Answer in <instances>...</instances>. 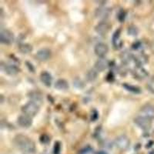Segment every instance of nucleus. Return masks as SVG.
I'll return each instance as SVG.
<instances>
[{"instance_id": "obj_17", "label": "nucleus", "mask_w": 154, "mask_h": 154, "mask_svg": "<svg viewBox=\"0 0 154 154\" xmlns=\"http://www.w3.org/2000/svg\"><path fill=\"white\" fill-rule=\"evenodd\" d=\"M31 99V101L34 102L35 103L38 104V105L40 106V104L42 103V95H41L40 93H38V92H31L29 96Z\"/></svg>"}, {"instance_id": "obj_34", "label": "nucleus", "mask_w": 154, "mask_h": 154, "mask_svg": "<svg viewBox=\"0 0 154 154\" xmlns=\"http://www.w3.org/2000/svg\"><path fill=\"white\" fill-rule=\"evenodd\" d=\"M96 154H107V153L106 152H104V151H100V152H98Z\"/></svg>"}, {"instance_id": "obj_12", "label": "nucleus", "mask_w": 154, "mask_h": 154, "mask_svg": "<svg viewBox=\"0 0 154 154\" xmlns=\"http://www.w3.org/2000/svg\"><path fill=\"white\" fill-rule=\"evenodd\" d=\"M109 66V62L106 58H100L95 63V69L97 72H103L108 68Z\"/></svg>"}, {"instance_id": "obj_2", "label": "nucleus", "mask_w": 154, "mask_h": 154, "mask_svg": "<svg viewBox=\"0 0 154 154\" xmlns=\"http://www.w3.org/2000/svg\"><path fill=\"white\" fill-rule=\"evenodd\" d=\"M39 106H40L38 104L35 103L30 100L29 102H28L26 104H25L22 107V111L24 113V115L28 116L31 118L34 117L39 111Z\"/></svg>"}, {"instance_id": "obj_18", "label": "nucleus", "mask_w": 154, "mask_h": 154, "mask_svg": "<svg viewBox=\"0 0 154 154\" xmlns=\"http://www.w3.org/2000/svg\"><path fill=\"white\" fill-rule=\"evenodd\" d=\"M119 38H120V29H118L114 32L112 35V44L116 49L121 47L122 46V42L119 40Z\"/></svg>"}, {"instance_id": "obj_7", "label": "nucleus", "mask_w": 154, "mask_h": 154, "mask_svg": "<svg viewBox=\"0 0 154 154\" xmlns=\"http://www.w3.org/2000/svg\"><path fill=\"white\" fill-rule=\"evenodd\" d=\"M111 12H112V9L110 8L100 7L96 9V12H95V16L98 19L105 20V19H106L107 18H109V16H110Z\"/></svg>"}, {"instance_id": "obj_28", "label": "nucleus", "mask_w": 154, "mask_h": 154, "mask_svg": "<svg viewBox=\"0 0 154 154\" xmlns=\"http://www.w3.org/2000/svg\"><path fill=\"white\" fill-rule=\"evenodd\" d=\"M40 141H41V143H42L47 144L48 143L50 142V138H49V137L48 136V135L44 134V135H42V137H40Z\"/></svg>"}, {"instance_id": "obj_6", "label": "nucleus", "mask_w": 154, "mask_h": 154, "mask_svg": "<svg viewBox=\"0 0 154 154\" xmlns=\"http://www.w3.org/2000/svg\"><path fill=\"white\" fill-rule=\"evenodd\" d=\"M1 68L3 70L4 72L9 75H15L17 73H19L20 69L16 65L13 63H5V65L1 66Z\"/></svg>"}, {"instance_id": "obj_16", "label": "nucleus", "mask_w": 154, "mask_h": 154, "mask_svg": "<svg viewBox=\"0 0 154 154\" xmlns=\"http://www.w3.org/2000/svg\"><path fill=\"white\" fill-rule=\"evenodd\" d=\"M55 88L58 90H66L69 89V83L66 80L63 79H58L55 83Z\"/></svg>"}, {"instance_id": "obj_8", "label": "nucleus", "mask_w": 154, "mask_h": 154, "mask_svg": "<svg viewBox=\"0 0 154 154\" xmlns=\"http://www.w3.org/2000/svg\"><path fill=\"white\" fill-rule=\"evenodd\" d=\"M133 75L135 79H139V80H143L146 79L149 75V72L143 66H136V68L133 69Z\"/></svg>"}, {"instance_id": "obj_27", "label": "nucleus", "mask_w": 154, "mask_h": 154, "mask_svg": "<svg viewBox=\"0 0 154 154\" xmlns=\"http://www.w3.org/2000/svg\"><path fill=\"white\" fill-rule=\"evenodd\" d=\"M73 85L76 88H79V89H81V88H82L84 86V84H83V82H82V80L78 79V78H76V79L73 81Z\"/></svg>"}, {"instance_id": "obj_29", "label": "nucleus", "mask_w": 154, "mask_h": 154, "mask_svg": "<svg viewBox=\"0 0 154 154\" xmlns=\"http://www.w3.org/2000/svg\"><path fill=\"white\" fill-rule=\"evenodd\" d=\"M92 151H93V148H91L89 146H88L85 147L84 149H82L80 151V154H89L91 153Z\"/></svg>"}, {"instance_id": "obj_14", "label": "nucleus", "mask_w": 154, "mask_h": 154, "mask_svg": "<svg viewBox=\"0 0 154 154\" xmlns=\"http://www.w3.org/2000/svg\"><path fill=\"white\" fill-rule=\"evenodd\" d=\"M18 123L20 126L23 128H29L32 124V118L26 115H22L18 118Z\"/></svg>"}, {"instance_id": "obj_11", "label": "nucleus", "mask_w": 154, "mask_h": 154, "mask_svg": "<svg viewBox=\"0 0 154 154\" xmlns=\"http://www.w3.org/2000/svg\"><path fill=\"white\" fill-rule=\"evenodd\" d=\"M109 29H110V25L106 21L100 22L95 27L96 32L100 35H106Z\"/></svg>"}, {"instance_id": "obj_13", "label": "nucleus", "mask_w": 154, "mask_h": 154, "mask_svg": "<svg viewBox=\"0 0 154 154\" xmlns=\"http://www.w3.org/2000/svg\"><path fill=\"white\" fill-rule=\"evenodd\" d=\"M140 111L142 112V116H143L148 117L151 119L154 118V106L147 103L141 108Z\"/></svg>"}, {"instance_id": "obj_32", "label": "nucleus", "mask_w": 154, "mask_h": 154, "mask_svg": "<svg viewBox=\"0 0 154 154\" xmlns=\"http://www.w3.org/2000/svg\"><path fill=\"white\" fill-rule=\"evenodd\" d=\"M26 63L27 67H28V68H29V70L30 72H35V69H34L33 66H32V63H29V62H26Z\"/></svg>"}, {"instance_id": "obj_31", "label": "nucleus", "mask_w": 154, "mask_h": 154, "mask_svg": "<svg viewBox=\"0 0 154 154\" xmlns=\"http://www.w3.org/2000/svg\"><path fill=\"white\" fill-rule=\"evenodd\" d=\"M60 151V143L59 142H56L54 146V152L55 154H58Z\"/></svg>"}, {"instance_id": "obj_21", "label": "nucleus", "mask_w": 154, "mask_h": 154, "mask_svg": "<svg viewBox=\"0 0 154 154\" xmlns=\"http://www.w3.org/2000/svg\"><path fill=\"white\" fill-rule=\"evenodd\" d=\"M135 63H137V66H142L147 63V57L143 54H140L134 58Z\"/></svg>"}, {"instance_id": "obj_10", "label": "nucleus", "mask_w": 154, "mask_h": 154, "mask_svg": "<svg viewBox=\"0 0 154 154\" xmlns=\"http://www.w3.org/2000/svg\"><path fill=\"white\" fill-rule=\"evenodd\" d=\"M51 56H52L51 50L49 49H46V48L38 50L36 54H35V57H36L37 60L41 62L47 61L48 60L50 59Z\"/></svg>"}, {"instance_id": "obj_9", "label": "nucleus", "mask_w": 154, "mask_h": 154, "mask_svg": "<svg viewBox=\"0 0 154 154\" xmlns=\"http://www.w3.org/2000/svg\"><path fill=\"white\" fill-rule=\"evenodd\" d=\"M95 53L98 57L100 58H105V56H106V54L108 53L109 48L107 46L106 44L105 43H100L96 44V46H95Z\"/></svg>"}, {"instance_id": "obj_33", "label": "nucleus", "mask_w": 154, "mask_h": 154, "mask_svg": "<svg viewBox=\"0 0 154 154\" xmlns=\"http://www.w3.org/2000/svg\"><path fill=\"white\" fill-rule=\"evenodd\" d=\"M140 45H141V44H140V42H137V43L133 44V49H138V48H140Z\"/></svg>"}, {"instance_id": "obj_1", "label": "nucleus", "mask_w": 154, "mask_h": 154, "mask_svg": "<svg viewBox=\"0 0 154 154\" xmlns=\"http://www.w3.org/2000/svg\"><path fill=\"white\" fill-rule=\"evenodd\" d=\"M14 143L19 150L26 154H33L35 151V143L23 135H17L14 138Z\"/></svg>"}, {"instance_id": "obj_3", "label": "nucleus", "mask_w": 154, "mask_h": 154, "mask_svg": "<svg viewBox=\"0 0 154 154\" xmlns=\"http://www.w3.org/2000/svg\"><path fill=\"white\" fill-rule=\"evenodd\" d=\"M134 123L143 130H149L152 126V119L143 116H139L134 119Z\"/></svg>"}, {"instance_id": "obj_25", "label": "nucleus", "mask_w": 154, "mask_h": 154, "mask_svg": "<svg viewBox=\"0 0 154 154\" xmlns=\"http://www.w3.org/2000/svg\"><path fill=\"white\" fill-rule=\"evenodd\" d=\"M146 88L150 93H154V76H152L148 80L146 84Z\"/></svg>"}, {"instance_id": "obj_20", "label": "nucleus", "mask_w": 154, "mask_h": 154, "mask_svg": "<svg viewBox=\"0 0 154 154\" xmlns=\"http://www.w3.org/2000/svg\"><path fill=\"white\" fill-rule=\"evenodd\" d=\"M97 76H98V72H97L95 69L89 70V72H88L86 75V79H87L88 82H94V81L97 79Z\"/></svg>"}, {"instance_id": "obj_22", "label": "nucleus", "mask_w": 154, "mask_h": 154, "mask_svg": "<svg viewBox=\"0 0 154 154\" xmlns=\"http://www.w3.org/2000/svg\"><path fill=\"white\" fill-rule=\"evenodd\" d=\"M123 86L126 89V90L131 92V93H136V94H139V93H141V89H140V88L138 87V86H133V85H130L128 84V83H124V84L123 85Z\"/></svg>"}, {"instance_id": "obj_30", "label": "nucleus", "mask_w": 154, "mask_h": 154, "mask_svg": "<svg viewBox=\"0 0 154 154\" xmlns=\"http://www.w3.org/2000/svg\"><path fill=\"white\" fill-rule=\"evenodd\" d=\"M98 117H99V114H98V112H97V111L93 110V112H92L91 120L93 121V122H95L96 119H98Z\"/></svg>"}, {"instance_id": "obj_15", "label": "nucleus", "mask_w": 154, "mask_h": 154, "mask_svg": "<svg viewBox=\"0 0 154 154\" xmlns=\"http://www.w3.org/2000/svg\"><path fill=\"white\" fill-rule=\"evenodd\" d=\"M40 79L41 82L47 87H49L52 85L53 77H52V75L48 72H42L40 75Z\"/></svg>"}, {"instance_id": "obj_5", "label": "nucleus", "mask_w": 154, "mask_h": 154, "mask_svg": "<svg viewBox=\"0 0 154 154\" xmlns=\"http://www.w3.org/2000/svg\"><path fill=\"white\" fill-rule=\"evenodd\" d=\"M14 41V35L8 29H2L0 32V42L5 45H10Z\"/></svg>"}, {"instance_id": "obj_24", "label": "nucleus", "mask_w": 154, "mask_h": 154, "mask_svg": "<svg viewBox=\"0 0 154 154\" xmlns=\"http://www.w3.org/2000/svg\"><path fill=\"white\" fill-rule=\"evenodd\" d=\"M127 32L129 35H133V36H136V35H138L139 29H137V27L135 26H130L128 27Z\"/></svg>"}, {"instance_id": "obj_26", "label": "nucleus", "mask_w": 154, "mask_h": 154, "mask_svg": "<svg viewBox=\"0 0 154 154\" xmlns=\"http://www.w3.org/2000/svg\"><path fill=\"white\" fill-rule=\"evenodd\" d=\"M125 18H126V12L123 9H121V10L119 11L117 14V19L119 22L123 23L125 20Z\"/></svg>"}, {"instance_id": "obj_4", "label": "nucleus", "mask_w": 154, "mask_h": 154, "mask_svg": "<svg viewBox=\"0 0 154 154\" xmlns=\"http://www.w3.org/2000/svg\"><path fill=\"white\" fill-rule=\"evenodd\" d=\"M115 145L120 150H126L130 146V140L126 135H121L116 139Z\"/></svg>"}, {"instance_id": "obj_23", "label": "nucleus", "mask_w": 154, "mask_h": 154, "mask_svg": "<svg viewBox=\"0 0 154 154\" xmlns=\"http://www.w3.org/2000/svg\"><path fill=\"white\" fill-rule=\"evenodd\" d=\"M133 58V55L131 54L130 52H128V51H125V52H123V53L121 54V60H122V61H123V63H129Z\"/></svg>"}, {"instance_id": "obj_35", "label": "nucleus", "mask_w": 154, "mask_h": 154, "mask_svg": "<svg viewBox=\"0 0 154 154\" xmlns=\"http://www.w3.org/2000/svg\"><path fill=\"white\" fill-rule=\"evenodd\" d=\"M149 154H154V150H152V152H150V153H149Z\"/></svg>"}, {"instance_id": "obj_19", "label": "nucleus", "mask_w": 154, "mask_h": 154, "mask_svg": "<svg viewBox=\"0 0 154 154\" xmlns=\"http://www.w3.org/2000/svg\"><path fill=\"white\" fill-rule=\"evenodd\" d=\"M32 49H33L32 46L29 43H22L19 46V50L23 54H28V53H31Z\"/></svg>"}]
</instances>
